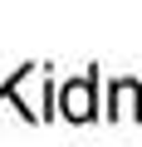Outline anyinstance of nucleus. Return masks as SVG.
Masks as SVG:
<instances>
[{"label":"nucleus","instance_id":"obj_1","mask_svg":"<svg viewBox=\"0 0 142 147\" xmlns=\"http://www.w3.org/2000/svg\"><path fill=\"white\" fill-rule=\"evenodd\" d=\"M93 84H98V74H83V79H74V84H64V93H59V113L64 118H74V123H88L93 118Z\"/></svg>","mask_w":142,"mask_h":147}]
</instances>
